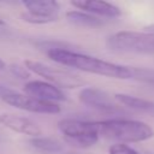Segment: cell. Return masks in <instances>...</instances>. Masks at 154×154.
I'll list each match as a JSON object with an SVG mask.
<instances>
[{"label": "cell", "mask_w": 154, "mask_h": 154, "mask_svg": "<svg viewBox=\"0 0 154 154\" xmlns=\"http://www.w3.org/2000/svg\"><path fill=\"white\" fill-rule=\"evenodd\" d=\"M47 55L51 60L69 67H73L84 72L95 73L105 77L118 78V79H128L132 78L131 67L109 63L106 60H101L95 57H90L87 54L72 52L70 49L52 47L47 51Z\"/></svg>", "instance_id": "6da1fadb"}, {"label": "cell", "mask_w": 154, "mask_h": 154, "mask_svg": "<svg viewBox=\"0 0 154 154\" xmlns=\"http://www.w3.org/2000/svg\"><path fill=\"white\" fill-rule=\"evenodd\" d=\"M99 135L119 143L141 142L154 136V130L146 123L130 119H107L96 122Z\"/></svg>", "instance_id": "7a4b0ae2"}, {"label": "cell", "mask_w": 154, "mask_h": 154, "mask_svg": "<svg viewBox=\"0 0 154 154\" xmlns=\"http://www.w3.org/2000/svg\"><path fill=\"white\" fill-rule=\"evenodd\" d=\"M106 45L116 52L154 54V34L146 31H118L108 36Z\"/></svg>", "instance_id": "3957f363"}, {"label": "cell", "mask_w": 154, "mask_h": 154, "mask_svg": "<svg viewBox=\"0 0 154 154\" xmlns=\"http://www.w3.org/2000/svg\"><path fill=\"white\" fill-rule=\"evenodd\" d=\"M58 129L67 143L78 148H88L94 146L100 136L96 122H84L66 118L58 123Z\"/></svg>", "instance_id": "277c9868"}, {"label": "cell", "mask_w": 154, "mask_h": 154, "mask_svg": "<svg viewBox=\"0 0 154 154\" xmlns=\"http://www.w3.org/2000/svg\"><path fill=\"white\" fill-rule=\"evenodd\" d=\"M24 66L32 73L43 77L45 79L51 82V84L65 89H76L78 87H82L84 84V81L73 73L70 70L61 69V67H54L51 65H47L42 61L32 60V59H25Z\"/></svg>", "instance_id": "5b68a950"}, {"label": "cell", "mask_w": 154, "mask_h": 154, "mask_svg": "<svg viewBox=\"0 0 154 154\" xmlns=\"http://www.w3.org/2000/svg\"><path fill=\"white\" fill-rule=\"evenodd\" d=\"M25 12L22 19L31 24H47L58 20L60 5L54 0H25L22 1Z\"/></svg>", "instance_id": "8992f818"}, {"label": "cell", "mask_w": 154, "mask_h": 154, "mask_svg": "<svg viewBox=\"0 0 154 154\" xmlns=\"http://www.w3.org/2000/svg\"><path fill=\"white\" fill-rule=\"evenodd\" d=\"M1 100L16 108L32 112V113H46V114H55L61 111L60 106L55 102H47L42 101L38 99H35L29 95L24 94H18L16 91H10L6 93L5 95L1 96Z\"/></svg>", "instance_id": "52a82bcc"}, {"label": "cell", "mask_w": 154, "mask_h": 154, "mask_svg": "<svg viewBox=\"0 0 154 154\" xmlns=\"http://www.w3.org/2000/svg\"><path fill=\"white\" fill-rule=\"evenodd\" d=\"M78 99L85 106L101 112H116L118 109V106L114 103L113 99H111L106 91L97 88H83L78 94Z\"/></svg>", "instance_id": "ba28073f"}, {"label": "cell", "mask_w": 154, "mask_h": 154, "mask_svg": "<svg viewBox=\"0 0 154 154\" xmlns=\"http://www.w3.org/2000/svg\"><path fill=\"white\" fill-rule=\"evenodd\" d=\"M23 90L26 95L47 102L57 103L58 101L66 100V96L61 91V89L43 81H29L24 84Z\"/></svg>", "instance_id": "9c48e42d"}, {"label": "cell", "mask_w": 154, "mask_h": 154, "mask_svg": "<svg viewBox=\"0 0 154 154\" xmlns=\"http://www.w3.org/2000/svg\"><path fill=\"white\" fill-rule=\"evenodd\" d=\"M0 123L18 134L28 135L31 137H38L41 135V129L29 118H24L17 114H11V113H1L0 114Z\"/></svg>", "instance_id": "30bf717a"}, {"label": "cell", "mask_w": 154, "mask_h": 154, "mask_svg": "<svg viewBox=\"0 0 154 154\" xmlns=\"http://www.w3.org/2000/svg\"><path fill=\"white\" fill-rule=\"evenodd\" d=\"M71 5L83 12L94 14V16H103L108 18H116L122 14V11L118 6L106 2V1H90V0H75L71 1Z\"/></svg>", "instance_id": "8fae6325"}, {"label": "cell", "mask_w": 154, "mask_h": 154, "mask_svg": "<svg viewBox=\"0 0 154 154\" xmlns=\"http://www.w3.org/2000/svg\"><path fill=\"white\" fill-rule=\"evenodd\" d=\"M66 18L70 23L79 26H87V28H95L103 24V20L94 14L83 12V11H70L66 13Z\"/></svg>", "instance_id": "7c38bea8"}, {"label": "cell", "mask_w": 154, "mask_h": 154, "mask_svg": "<svg viewBox=\"0 0 154 154\" xmlns=\"http://www.w3.org/2000/svg\"><path fill=\"white\" fill-rule=\"evenodd\" d=\"M114 100L118 101L119 103L136 109V111H147V112H152L154 111V102L141 99V97H136L132 95H128V94H116L114 95Z\"/></svg>", "instance_id": "4fadbf2b"}, {"label": "cell", "mask_w": 154, "mask_h": 154, "mask_svg": "<svg viewBox=\"0 0 154 154\" xmlns=\"http://www.w3.org/2000/svg\"><path fill=\"white\" fill-rule=\"evenodd\" d=\"M30 144L45 153H58L63 150V144L52 137H32L30 140Z\"/></svg>", "instance_id": "5bb4252c"}, {"label": "cell", "mask_w": 154, "mask_h": 154, "mask_svg": "<svg viewBox=\"0 0 154 154\" xmlns=\"http://www.w3.org/2000/svg\"><path fill=\"white\" fill-rule=\"evenodd\" d=\"M131 70H132V78L149 82V83H154V71L153 70L134 69V67H131Z\"/></svg>", "instance_id": "9a60e30c"}, {"label": "cell", "mask_w": 154, "mask_h": 154, "mask_svg": "<svg viewBox=\"0 0 154 154\" xmlns=\"http://www.w3.org/2000/svg\"><path fill=\"white\" fill-rule=\"evenodd\" d=\"M108 154H140V153L124 143H116L109 147Z\"/></svg>", "instance_id": "2e32d148"}, {"label": "cell", "mask_w": 154, "mask_h": 154, "mask_svg": "<svg viewBox=\"0 0 154 154\" xmlns=\"http://www.w3.org/2000/svg\"><path fill=\"white\" fill-rule=\"evenodd\" d=\"M11 71L13 72V75H16L17 77H20V78H28L30 76V71L25 67V66H20L18 64H13L11 65Z\"/></svg>", "instance_id": "e0dca14e"}, {"label": "cell", "mask_w": 154, "mask_h": 154, "mask_svg": "<svg viewBox=\"0 0 154 154\" xmlns=\"http://www.w3.org/2000/svg\"><path fill=\"white\" fill-rule=\"evenodd\" d=\"M10 91H12L11 89H8V88H6V87H4V85H1L0 84V97L2 96V95H5L6 93H10Z\"/></svg>", "instance_id": "ac0fdd59"}, {"label": "cell", "mask_w": 154, "mask_h": 154, "mask_svg": "<svg viewBox=\"0 0 154 154\" xmlns=\"http://www.w3.org/2000/svg\"><path fill=\"white\" fill-rule=\"evenodd\" d=\"M146 32H150V34H154V24H150V25H147L144 28Z\"/></svg>", "instance_id": "d6986e66"}, {"label": "cell", "mask_w": 154, "mask_h": 154, "mask_svg": "<svg viewBox=\"0 0 154 154\" xmlns=\"http://www.w3.org/2000/svg\"><path fill=\"white\" fill-rule=\"evenodd\" d=\"M5 67H6V63L0 58V70H4Z\"/></svg>", "instance_id": "ffe728a7"}, {"label": "cell", "mask_w": 154, "mask_h": 154, "mask_svg": "<svg viewBox=\"0 0 154 154\" xmlns=\"http://www.w3.org/2000/svg\"><path fill=\"white\" fill-rule=\"evenodd\" d=\"M4 24H5V22H4V20L0 18V26H1V25H4Z\"/></svg>", "instance_id": "44dd1931"}]
</instances>
